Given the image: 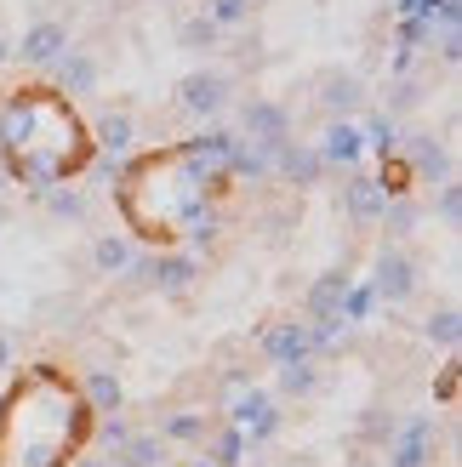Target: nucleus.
I'll return each instance as SVG.
<instances>
[{
    "label": "nucleus",
    "mask_w": 462,
    "mask_h": 467,
    "mask_svg": "<svg viewBox=\"0 0 462 467\" xmlns=\"http://www.w3.org/2000/svg\"><path fill=\"white\" fill-rule=\"evenodd\" d=\"M91 131L80 120L75 98L58 86H17L0 103V166L12 182L29 189H58V182L80 177L91 166Z\"/></svg>",
    "instance_id": "obj_2"
},
{
    "label": "nucleus",
    "mask_w": 462,
    "mask_h": 467,
    "mask_svg": "<svg viewBox=\"0 0 462 467\" xmlns=\"http://www.w3.org/2000/svg\"><path fill=\"white\" fill-rule=\"evenodd\" d=\"M400 160L411 166V177H423V182H446L451 177V143H446V137H434V131L400 137Z\"/></svg>",
    "instance_id": "obj_10"
},
{
    "label": "nucleus",
    "mask_w": 462,
    "mask_h": 467,
    "mask_svg": "<svg viewBox=\"0 0 462 467\" xmlns=\"http://www.w3.org/2000/svg\"><path fill=\"white\" fill-rule=\"evenodd\" d=\"M205 416L200 410H172V416H160V439L166 445H205Z\"/></svg>",
    "instance_id": "obj_21"
},
{
    "label": "nucleus",
    "mask_w": 462,
    "mask_h": 467,
    "mask_svg": "<svg viewBox=\"0 0 462 467\" xmlns=\"http://www.w3.org/2000/svg\"><path fill=\"white\" fill-rule=\"evenodd\" d=\"M235 98V80L223 75V68H189V75L177 80V109L194 114V120H217Z\"/></svg>",
    "instance_id": "obj_6"
},
{
    "label": "nucleus",
    "mask_w": 462,
    "mask_h": 467,
    "mask_svg": "<svg viewBox=\"0 0 462 467\" xmlns=\"http://www.w3.org/2000/svg\"><path fill=\"white\" fill-rule=\"evenodd\" d=\"M217 40H223V29L212 17H200V12L177 23V46H183V52H217Z\"/></svg>",
    "instance_id": "obj_23"
},
{
    "label": "nucleus",
    "mask_w": 462,
    "mask_h": 467,
    "mask_svg": "<svg viewBox=\"0 0 462 467\" xmlns=\"http://www.w3.org/2000/svg\"><path fill=\"white\" fill-rule=\"evenodd\" d=\"M417 279H423V268H417V256H411L400 240L377 251V263H372V296H377V302L400 308V302L417 296Z\"/></svg>",
    "instance_id": "obj_4"
},
{
    "label": "nucleus",
    "mask_w": 462,
    "mask_h": 467,
    "mask_svg": "<svg viewBox=\"0 0 462 467\" xmlns=\"http://www.w3.org/2000/svg\"><path fill=\"white\" fill-rule=\"evenodd\" d=\"M131 234H98V245H91V268H98V274H126L131 268Z\"/></svg>",
    "instance_id": "obj_20"
},
{
    "label": "nucleus",
    "mask_w": 462,
    "mask_h": 467,
    "mask_svg": "<svg viewBox=\"0 0 462 467\" xmlns=\"http://www.w3.org/2000/svg\"><path fill=\"white\" fill-rule=\"evenodd\" d=\"M6 63H12V35L0 29V68H6Z\"/></svg>",
    "instance_id": "obj_38"
},
{
    "label": "nucleus",
    "mask_w": 462,
    "mask_h": 467,
    "mask_svg": "<svg viewBox=\"0 0 462 467\" xmlns=\"http://www.w3.org/2000/svg\"><path fill=\"white\" fill-rule=\"evenodd\" d=\"M280 428H286V410H280V405H268L251 428H240V439H246V445H268V439L280 433Z\"/></svg>",
    "instance_id": "obj_33"
},
{
    "label": "nucleus",
    "mask_w": 462,
    "mask_h": 467,
    "mask_svg": "<svg viewBox=\"0 0 462 467\" xmlns=\"http://www.w3.org/2000/svg\"><path fill=\"white\" fill-rule=\"evenodd\" d=\"M434 189H440V194H434V212H440L446 228H457V223H462V189H457V177L434 182Z\"/></svg>",
    "instance_id": "obj_32"
},
{
    "label": "nucleus",
    "mask_w": 462,
    "mask_h": 467,
    "mask_svg": "<svg viewBox=\"0 0 462 467\" xmlns=\"http://www.w3.org/2000/svg\"><path fill=\"white\" fill-rule=\"evenodd\" d=\"M377 308V296H372V285H349V296H342V319L349 325H360L365 314Z\"/></svg>",
    "instance_id": "obj_34"
},
{
    "label": "nucleus",
    "mask_w": 462,
    "mask_h": 467,
    "mask_svg": "<svg viewBox=\"0 0 462 467\" xmlns=\"http://www.w3.org/2000/svg\"><path fill=\"white\" fill-rule=\"evenodd\" d=\"M12 354H17V342H12L6 331H0V370H12Z\"/></svg>",
    "instance_id": "obj_36"
},
{
    "label": "nucleus",
    "mask_w": 462,
    "mask_h": 467,
    "mask_svg": "<svg viewBox=\"0 0 462 467\" xmlns=\"http://www.w3.org/2000/svg\"><path fill=\"white\" fill-rule=\"evenodd\" d=\"M246 451H251V445L240 439V428H223V433L212 439V462H217V467H240Z\"/></svg>",
    "instance_id": "obj_31"
},
{
    "label": "nucleus",
    "mask_w": 462,
    "mask_h": 467,
    "mask_svg": "<svg viewBox=\"0 0 462 467\" xmlns=\"http://www.w3.org/2000/svg\"><path fill=\"white\" fill-rule=\"evenodd\" d=\"M320 160H326V171H360L365 160V131L360 120H326V131H320Z\"/></svg>",
    "instance_id": "obj_11"
},
{
    "label": "nucleus",
    "mask_w": 462,
    "mask_h": 467,
    "mask_svg": "<svg viewBox=\"0 0 462 467\" xmlns=\"http://www.w3.org/2000/svg\"><path fill=\"white\" fill-rule=\"evenodd\" d=\"M6 182H12V177H6V166H0V194H6Z\"/></svg>",
    "instance_id": "obj_42"
},
{
    "label": "nucleus",
    "mask_w": 462,
    "mask_h": 467,
    "mask_svg": "<svg viewBox=\"0 0 462 467\" xmlns=\"http://www.w3.org/2000/svg\"><path fill=\"white\" fill-rule=\"evenodd\" d=\"M360 131H365V154H377V160L400 154V126L388 120V114H372V120H360Z\"/></svg>",
    "instance_id": "obj_26"
},
{
    "label": "nucleus",
    "mask_w": 462,
    "mask_h": 467,
    "mask_svg": "<svg viewBox=\"0 0 462 467\" xmlns=\"http://www.w3.org/2000/svg\"><path fill=\"white\" fill-rule=\"evenodd\" d=\"M98 439H103V445H109V451H121V445H126V439H131V428L121 422V410H114V416H103V422H98Z\"/></svg>",
    "instance_id": "obj_35"
},
{
    "label": "nucleus",
    "mask_w": 462,
    "mask_h": 467,
    "mask_svg": "<svg viewBox=\"0 0 462 467\" xmlns=\"http://www.w3.org/2000/svg\"><path fill=\"white\" fill-rule=\"evenodd\" d=\"M46 75H52V86L63 91V98H98L103 63H98V52H86V46H68V52L46 68Z\"/></svg>",
    "instance_id": "obj_8"
},
{
    "label": "nucleus",
    "mask_w": 462,
    "mask_h": 467,
    "mask_svg": "<svg viewBox=\"0 0 462 467\" xmlns=\"http://www.w3.org/2000/svg\"><path fill=\"white\" fill-rule=\"evenodd\" d=\"M423 337L440 342V348H457V342H462V314L451 308V302H446V308H434V314L423 319Z\"/></svg>",
    "instance_id": "obj_28"
},
{
    "label": "nucleus",
    "mask_w": 462,
    "mask_h": 467,
    "mask_svg": "<svg viewBox=\"0 0 462 467\" xmlns=\"http://www.w3.org/2000/svg\"><path fill=\"white\" fill-rule=\"evenodd\" d=\"M6 217H12V205H6V200H0V223H6Z\"/></svg>",
    "instance_id": "obj_41"
},
{
    "label": "nucleus",
    "mask_w": 462,
    "mask_h": 467,
    "mask_svg": "<svg viewBox=\"0 0 462 467\" xmlns=\"http://www.w3.org/2000/svg\"><path fill=\"white\" fill-rule=\"evenodd\" d=\"M68 23H58V17H35L29 29H23L17 40H12V63H23V68H52L63 52H68Z\"/></svg>",
    "instance_id": "obj_7"
},
{
    "label": "nucleus",
    "mask_w": 462,
    "mask_h": 467,
    "mask_svg": "<svg viewBox=\"0 0 462 467\" xmlns=\"http://www.w3.org/2000/svg\"><path fill=\"white\" fill-rule=\"evenodd\" d=\"M240 131L251 137V143H263L268 154L291 137V109L274 103V98H246L240 103Z\"/></svg>",
    "instance_id": "obj_9"
},
{
    "label": "nucleus",
    "mask_w": 462,
    "mask_h": 467,
    "mask_svg": "<svg viewBox=\"0 0 462 467\" xmlns=\"http://www.w3.org/2000/svg\"><path fill=\"white\" fill-rule=\"evenodd\" d=\"M263 359H274V365H291V359H314L309 325H297V319H280V325H268V331H263Z\"/></svg>",
    "instance_id": "obj_14"
},
{
    "label": "nucleus",
    "mask_w": 462,
    "mask_h": 467,
    "mask_svg": "<svg viewBox=\"0 0 462 467\" xmlns=\"http://www.w3.org/2000/svg\"><path fill=\"white\" fill-rule=\"evenodd\" d=\"M80 388V400H86V410L91 416H114L126 405V388H121V377H114V370H103V365H91L86 377L75 382Z\"/></svg>",
    "instance_id": "obj_17"
},
{
    "label": "nucleus",
    "mask_w": 462,
    "mask_h": 467,
    "mask_svg": "<svg viewBox=\"0 0 462 467\" xmlns=\"http://www.w3.org/2000/svg\"><path fill=\"white\" fill-rule=\"evenodd\" d=\"M280 467H314V462H303V456H291V462H280Z\"/></svg>",
    "instance_id": "obj_39"
},
{
    "label": "nucleus",
    "mask_w": 462,
    "mask_h": 467,
    "mask_svg": "<svg viewBox=\"0 0 462 467\" xmlns=\"http://www.w3.org/2000/svg\"><path fill=\"white\" fill-rule=\"evenodd\" d=\"M131 143H137L131 109H103L98 114V131H91V149H103L109 160H121V154H131Z\"/></svg>",
    "instance_id": "obj_18"
},
{
    "label": "nucleus",
    "mask_w": 462,
    "mask_h": 467,
    "mask_svg": "<svg viewBox=\"0 0 462 467\" xmlns=\"http://www.w3.org/2000/svg\"><path fill=\"white\" fill-rule=\"evenodd\" d=\"M320 109H326L331 120H360V114H365V80L349 75V68L320 75Z\"/></svg>",
    "instance_id": "obj_12"
},
{
    "label": "nucleus",
    "mask_w": 462,
    "mask_h": 467,
    "mask_svg": "<svg viewBox=\"0 0 462 467\" xmlns=\"http://www.w3.org/2000/svg\"><path fill=\"white\" fill-rule=\"evenodd\" d=\"M200 17H212L217 29H240L251 23V0H200Z\"/></svg>",
    "instance_id": "obj_29"
},
{
    "label": "nucleus",
    "mask_w": 462,
    "mask_h": 467,
    "mask_svg": "<svg viewBox=\"0 0 462 467\" xmlns=\"http://www.w3.org/2000/svg\"><path fill=\"white\" fill-rule=\"evenodd\" d=\"M228 149H235V131H200L160 154L126 160L121 177H114L126 228L137 240H149L154 251L177 245L183 228L228 189Z\"/></svg>",
    "instance_id": "obj_1"
},
{
    "label": "nucleus",
    "mask_w": 462,
    "mask_h": 467,
    "mask_svg": "<svg viewBox=\"0 0 462 467\" xmlns=\"http://www.w3.org/2000/svg\"><path fill=\"white\" fill-rule=\"evenodd\" d=\"M349 285H354V279L342 274V268H326V274L309 285L303 314H309V319H342V296H349Z\"/></svg>",
    "instance_id": "obj_16"
},
{
    "label": "nucleus",
    "mask_w": 462,
    "mask_h": 467,
    "mask_svg": "<svg viewBox=\"0 0 462 467\" xmlns=\"http://www.w3.org/2000/svg\"><path fill=\"white\" fill-rule=\"evenodd\" d=\"M383 205H388V194L377 189V177L349 171V182H342V212H349V223H365V228H372V223L383 217Z\"/></svg>",
    "instance_id": "obj_15"
},
{
    "label": "nucleus",
    "mask_w": 462,
    "mask_h": 467,
    "mask_svg": "<svg viewBox=\"0 0 462 467\" xmlns=\"http://www.w3.org/2000/svg\"><path fill=\"white\" fill-rule=\"evenodd\" d=\"M457 393V365H446V377H440V400H451Z\"/></svg>",
    "instance_id": "obj_37"
},
{
    "label": "nucleus",
    "mask_w": 462,
    "mask_h": 467,
    "mask_svg": "<svg viewBox=\"0 0 462 467\" xmlns=\"http://www.w3.org/2000/svg\"><path fill=\"white\" fill-rule=\"evenodd\" d=\"M194 274H200V263L194 256H177V251H154V256H131V268H126V279L131 285H149V291H166V296H183L194 285Z\"/></svg>",
    "instance_id": "obj_5"
},
{
    "label": "nucleus",
    "mask_w": 462,
    "mask_h": 467,
    "mask_svg": "<svg viewBox=\"0 0 462 467\" xmlns=\"http://www.w3.org/2000/svg\"><path fill=\"white\" fill-rule=\"evenodd\" d=\"M423 223V205L411 200V194H400V200H388L383 205V217H377V228L388 234V240H411V228Z\"/></svg>",
    "instance_id": "obj_22"
},
{
    "label": "nucleus",
    "mask_w": 462,
    "mask_h": 467,
    "mask_svg": "<svg viewBox=\"0 0 462 467\" xmlns=\"http://www.w3.org/2000/svg\"><path fill=\"white\" fill-rule=\"evenodd\" d=\"M91 433L80 388L58 365H35L0 400V467H68Z\"/></svg>",
    "instance_id": "obj_3"
},
{
    "label": "nucleus",
    "mask_w": 462,
    "mask_h": 467,
    "mask_svg": "<svg viewBox=\"0 0 462 467\" xmlns=\"http://www.w3.org/2000/svg\"><path fill=\"white\" fill-rule=\"evenodd\" d=\"M268 405H274V400H268L263 388H246V382H240V388H235V400H228V428H251Z\"/></svg>",
    "instance_id": "obj_25"
},
{
    "label": "nucleus",
    "mask_w": 462,
    "mask_h": 467,
    "mask_svg": "<svg viewBox=\"0 0 462 467\" xmlns=\"http://www.w3.org/2000/svg\"><path fill=\"white\" fill-rule=\"evenodd\" d=\"M280 393H286V400H309V393H320V365L314 359L280 365Z\"/></svg>",
    "instance_id": "obj_24"
},
{
    "label": "nucleus",
    "mask_w": 462,
    "mask_h": 467,
    "mask_svg": "<svg viewBox=\"0 0 462 467\" xmlns=\"http://www.w3.org/2000/svg\"><path fill=\"white\" fill-rule=\"evenodd\" d=\"M274 177L280 182H291V189H320V177H326V160H320V149L314 143H286L274 149Z\"/></svg>",
    "instance_id": "obj_13"
},
{
    "label": "nucleus",
    "mask_w": 462,
    "mask_h": 467,
    "mask_svg": "<svg viewBox=\"0 0 462 467\" xmlns=\"http://www.w3.org/2000/svg\"><path fill=\"white\" fill-rule=\"evenodd\" d=\"M68 467H103V462H68Z\"/></svg>",
    "instance_id": "obj_43"
},
{
    "label": "nucleus",
    "mask_w": 462,
    "mask_h": 467,
    "mask_svg": "<svg viewBox=\"0 0 462 467\" xmlns=\"http://www.w3.org/2000/svg\"><path fill=\"white\" fill-rule=\"evenodd\" d=\"M189 467H217V462H212V456H200V462H189Z\"/></svg>",
    "instance_id": "obj_40"
},
{
    "label": "nucleus",
    "mask_w": 462,
    "mask_h": 467,
    "mask_svg": "<svg viewBox=\"0 0 462 467\" xmlns=\"http://www.w3.org/2000/svg\"><path fill=\"white\" fill-rule=\"evenodd\" d=\"M377 189H383L388 200H400V194H411V166H405L400 154H388V160H383V171H377Z\"/></svg>",
    "instance_id": "obj_30"
},
{
    "label": "nucleus",
    "mask_w": 462,
    "mask_h": 467,
    "mask_svg": "<svg viewBox=\"0 0 462 467\" xmlns=\"http://www.w3.org/2000/svg\"><path fill=\"white\" fill-rule=\"evenodd\" d=\"M40 205H46L58 223H80V217H86V194L68 189V182H58V189H40Z\"/></svg>",
    "instance_id": "obj_27"
},
{
    "label": "nucleus",
    "mask_w": 462,
    "mask_h": 467,
    "mask_svg": "<svg viewBox=\"0 0 462 467\" xmlns=\"http://www.w3.org/2000/svg\"><path fill=\"white\" fill-rule=\"evenodd\" d=\"M172 445L160 433H131L121 451H114V467H166Z\"/></svg>",
    "instance_id": "obj_19"
}]
</instances>
